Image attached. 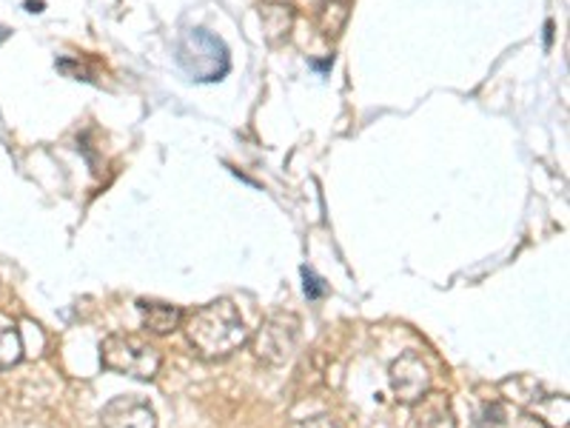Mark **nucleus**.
<instances>
[{"label": "nucleus", "mask_w": 570, "mask_h": 428, "mask_svg": "<svg viewBox=\"0 0 570 428\" xmlns=\"http://www.w3.org/2000/svg\"><path fill=\"white\" fill-rule=\"evenodd\" d=\"M183 332L189 346L203 361H225L249 341L243 314L225 297L211 300L183 317Z\"/></svg>", "instance_id": "obj_1"}, {"label": "nucleus", "mask_w": 570, "mask_h": 428, "mask_svg": "<svg viewBox=\"0 0 570 428\" xmlns=\"http://www.w3.org/2000/svg\"><path fill=\"white\" fill-rule=\"evenodd\" d=\"M177 63L198 83H218L229 75L231 58L225 43L209 29H186L177 41Z\"/></svg>", "instance_id": "obj_2"}, {"label": "nucleus", "mask_w": 570, "mask_h": 428, "mask_svg": "<svg viewBox=\"0 0 570 428\" xmlns=\"http://www.w3.org/2000/svg\"><path fill=\"white\" fill-rule=\"evenodd\" d=\"M101 363L109 372L123 374V377H135V380H155L163 357L137 334H109L101 343Z\"/></svg>", "instance_id": "obj_3"}, {"label": "nucleus", "mask_w": 570, "mask_h": 428, "mask_svg": "<svg viewBox=\"0 0 570 428\" xmlns=\"http://www.w3.org/2000/svg\"><path fill=\"white\" fill-rule=\"evenodd\" d=\"M299 337H303V323L297 314L277 312L263 320V326L252 337V352L257 361L268 363V366H283L297 352Z\"/></svg>", "instance_id": "obj_4"}, {"label": "nucleus", "mask_w": 570, "mask_h": 428, "mask_svg": "<svg viewBox=\"0 0 570 428\" xmlns=\"http://www.w3.org/2000/svg\"><path fill=\"white\" fill-rule=\"evenodd\" d=\"M388 380H391V392H394L397 400L414 406L416 400H422L431 392L434 372H431V366L420 352H405L391 363Z\"/></svg>", "instance_id": "obj_5"}, {"label": "nucleus", "mask_w": 570, "mask_h": 428, "mask_svg": "<svg viewBox=\"0 0 570 428\" xmlns=\"http://www.w3.org/2000/svg\"><path fill=\"white\" fill-rule=\"evenodd\" d=\"M103 428H157V411L137 395H120L101 411Z\"/></svg>", "instance_id": "obj_6"}, {"label": "nucleus", "mask_w": 570, "mask_h": 428, "mask_svg": "<svg viewBox=\"0 0 570 428\" xmlns=\"http://www.w3.org/2000/svg\"><path fill=\"white\" fill-rule=\"evenodd\" d=\"M411 428H456V417L448 395L428 392L422 400H416L411 406Z\"/></svg>", "instance_id": "obj_7"}, {"label": "nucleus", "mask_w": 570, "mask_h": 428, "mask_svg": "<svg viewBox=\"0 0 570 428\" xmlns=\"http://www.w3.org/2000/svg\"><path fill=\"white\" fill-rule=\"evenodd\" d=\"M137 309H140L142 326L149 328L157 337H166V334L177 332L183 326V309L175 306V303H163V300H137Z\"/></svg>", "instance_id": "obj_8"}, {"label": "nucleus", "mask_w": 570, "mask_h": 428, "mask_svg": "<svg viewBox=\"0 0 570 428\" xmlns=\"http://www.w3.org/2000/svg\"><path fill=\"white\" fill-rule=\"evenodd\" d=\"M23 361V337L18 320L0 312V368H12Z\"/></svg>", "instance_id": "obj_9"}, {"label": "nucleus", "mask_w": 570, "mask_h": 428, "mask_svg": "<svg viewBox=\"0 0 570 428\" xmlns=\"http://www.w3.org/2000/svg\"><path fill=\"white\" fill-rule=\"evenodd\" d=\"M303 280H306V294L308 300H323L328 294V285L326 280L319 278V274H314V269H303Z\"/></svg>", "instance_id": "obj_10"}, {"label": "nucleus", "mask_w": 570, "mask_h": 428, "mask_svg": "<svg viewBox=\"0 0 570 428\" xmlns=\"http://www.w3.org/2000/svg\"><path fill=\"white\" fill-rule=\"evenodd\" d=\"M294 428H342V426L334 420V417L317 415V417H306V420L294 422Z\"/></svg>", "instance_id": "obj_11"}, {"label": "nucleus", "mask_w": 570, "mask_h": 428, "mask_svg": "<svg viewBox=\"0 0 570 428\" xmlns=\"http://www.w3.org/2000/svg\"><path fill=\"white\" fill-rule=\"evenodd\" d=\"M553 43V23H545V46Z\"/></svg>", "instance_id": "obj_12"}, {"label": "nucleus", "mask_w": 570, "mask_h": 428, "mask_svg": "<svg viewBox=\"0 0 570 428\" xmlns=\"http://www.w3.org/2000/svg\"><path fill=\"white\" fill-rule=\"evenodd\" d=\"M27 9L29 12H43V0H29Z\"/></svg>", "instance_id": "obj_13"}]
</instances>
